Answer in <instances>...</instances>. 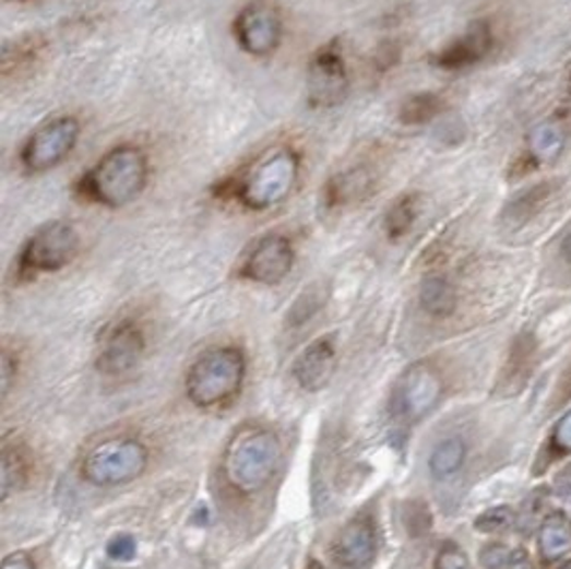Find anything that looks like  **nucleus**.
<instances>
[{
  "label": "nucleus",
  "mask_w": 571,
  "mask_h": 569,
  "mask_svg": "<svg viewBox=\"0 0 571 569\" xmlns=\"http://www.w3.org/2000/svg\"><path fill=\"white\" fill-rule=\"evenodd\" d=\"M571 140V114L568 109H557L555 114L542 118L524 138L519 155L508 167V180L519 182L535 171L555 167L566 155Z\"/></svg>",
  "instance_id": "nucleus-5"
},
{
  "label": "nucleus",
  "mask_w": 571,
  "mask_h": 569,
  "mask_svg": "<svg viewBox=\"0 0 571 569\" xmlns=\"http://www.w3.org/2000/svg\"><path fill=\"white\" fill-rule=\"evenodd\" d=\"M448 111V104L439 93H416L398 107V120L407 127H424L441 118Z\"/></svg>",
  "instance_id": "nucleus-23"
},
{
  "label": "nucleus",
  "mask_w": 571,
  "mask_h": 569,
  "mask_svg": "<svg viewBox=\"0 0 571 569\" xmlns=\"http://www.w3.org/2000/svg\"><path fill=\"white\" fill-rule=\"evenodd\" d=\"M294 259L292 242L281 234H270L247 253L240 265V276L261 285H276L292 272Z\"/></svg>",
  "instance_id": "nucleus-14"
},
{
  "label": "nucleus",
  "mask_w": 571,
  "mask_h": 569,
  "mask_svg": "<svg viewBox=\"0 0 571 569\" xmlns=\"http://www.w3.org/2000/svg\"><path fill=\"white\" fill-rule=\"evenodd\" d=\"M557 258L563 263V268L571 272V223L563 229L557 242Z\"/></svg>",
  "instance_id": "nucleus-34"
},
{
  "label": "nucleus",
  "mask_w": 571,
  "mask_h": 569,
  "mask_svg": "<svg viewBox=\"0 0 571 569\" xmlns=\"http://www.w3.org/2000/svg\"><path fill=\"white\" fill-rule=\"evenodd\" d=\"M419 206L421 204L417 193H405L396 202H392L385 214V234L390 240H401L414 229Z\"/></svg>",
  "instance_id": "nucleus-25"
},
{
  "label": "nucleus",
  "mask_w": 571,
  "mask_h": 569,
  "mask_svg": "<svg viewBox=\"0 0 571 569\" xmlns=\"http://www.w3.org/2000/svg\"><path fill=\"white\" fill-rule=\"evenodd\" d=\"M234 35L245 52L270 56L281 44V15L265 2H249L234 20Z\"/></svg>",
  "instance_id": "nucleus-12"
},
{
  "label": "nucleus",
  "mask_w": 571,
  "mask_h": 569,
  "mask_svg": "<svg viewBox=\"0 0 571 569\" xmlns=\"http://www.w3.org/2000/svg\"><path fill=\"white\" fill-rule=\"evenodd\" d=\"M568 84H570V95H571V71H570V78H568Z\"/></svg>",
  "instance_id": "nucleus-39"
},
{
  "label": "nucleus",
  "mask_w": 571,
  "mask_h": 569,
  "mask_svg": "<svg viewBox=\"0 0 571 569\" xmlns=\"http://www.w3.org/2000/svg\"><path fill=\"white\" fill-rule=\"evenodd\" d=\"M497 48V31L488 17H477L468 24L465 33L454 37L441 50L430 56L435 69L459 73L481 64Z\"/></svg>",
  "instance_id": "nucleus-11"
},
{
  "label": "nucleus",
  "mask_w": 571,
  "mask_h": 569,
  "mask_svg": "<svg viewBox=\"0 0 571 569\" xmlns=\"http://www.w3.org/2000/svg\"><path fill=\"white\" fill-rule=\"evenodd\" d=\"M537 548L544 564H557L571 550V520L561 512L544 518L537 533Z\"/></svg>",
  "instance_id": "nucleus-21"
},
{
  "label": "nucleus",
  "mask_w": 571,
  "mask_h": 569,
  "mask_svg": "<svg viewBox=\"0 0 571 569\" xmlns=\"http://www.w3.org/2000/svg\"><path fill=\"white\" fill-rule=\"evenodd\" d=\"M419 305L430 317L443 319L459 309V292L448 276L432 274L419 285Z\"/></svg>",
  "instance_id": "nucleus-22"
},
{
  "label": "nucleus",
  "mask_w": 571,
  "mask_h": 569,
  "mask_svg": "<svg viewBox=\"0 0 571 569\" xmlns=\"http://www.w3.org/2000/svg\"><path fill=\"white\" fill-rule=\"evenodd\" d=\"M465 459H467L465 441L461 437H448L432 450L428 466L432 477L445 479L461 471V466L465 465Z\"/></svg>",
  "instance_id": "nucleus-24"
},
{
  "label": "nucleus",
  "mask_w": 571,
  "mask_h": 569,
  "mask_svg": "<svg viewBox=\"0 0 571 569\" xmlns=\"http://www.w3.org/2000/svg\"><path fill=\"white\" fill-rule=\"evenodd\" d=\"M563 187H566L563 176L544 178V180L522 187L505 202V206L501 208V214H499L501 225L512 232H520V229L533 225L548 208L557 202Z\"/></svg>",
  "instance_id": "nucleus-13"
},
{
  "label": "nucleus",
  "mask_w": 571,
  "mask_h": 569,
  "mask_svg": "<svg viewBox=\"0 0 571 569\" xmlns=\"http://www.w3.org/2000/svg\"><path fill=\"white\" fill-rule=\"evenodd\" d=\"M80 120L73 116H60L39 127L22 146L20 163L31 174H41L62 163L75 149L80 138Z\"/></svg>",
  "instance_id": "nucleus-8"
},
{
  "label": "nucleus",
  "mask_w": 571,
  "mask_h": 569,
  "mask_svg": "<svg viewBox=\"0 0 571 569\" xmlns=\"http://www.w3.org/2000/svg\"><path fill=\"white\" fill-rule=\"evenodd\" d=\"M148 465V450L135 439H109L84 459L82 477L95 486H122Z\"/></svg>",
  "instance_id": "nucleus-6"
},
{
  "label": "nucleus",
  "mask_w": 571,
  "mask_h": 569,
  "mask_svg": "<svg viewBox=\"0 0 571 569\" xmlns=\"http://www.w3.org/2000/svg\"><path fill=\"white\" fill-rule=\"evenodd\" d=\"M512 553L503 544H490L481 550V566L486 569H508Z\"/></svg>",
  "instance_id": "nucleus-32"
},
{
  "label": "nucleus",
  "mask_w": 571,
  "mask_h": 569,
  "mask_svg": "<svg viewBox=\"0 0 571 569\" xmlns=\"http://www.w3.org/2000/svg\"><path fill=\"white\" fill-rule=\"evenodd\" d=\"M0 569H35V564L31 561L28 555H24V553H13V555L4 557Z\"/></svg>",
  "instance_id": "nucleus-35"
},
{
  "label": "nucleus",
  "mask_w": 571,
  "mask_h": 569,
  "mask_svg": "<svg viewBox=\"0 0 571 569\" xmlns=\"http://www.w3.org/2000/svg\"><path fill=\"white\" fill-rule=\"evenodd\" d=\"M546 459L548 461H559V459H566L571 454V410L568 414L563 415L555 430H552V437L546 446Z\"/></svg>",
  "instance_id": "nucleus-27"
},
{
  "label": "nucleus",
  "mask_w": 571,
  "mask_h": 569,
  "mask_svg": "<svg viewBox=\"0 0 571 569\" xmlns=\"http://www.w3.org/2000/svg\"><path fill=\"white\" fill-rule=\"evenodd\" d=\"M11 368H13V358H11V354L4 349L2 352V364H0V372H2V396H7V392H9V386H11V381H13V372H11Z\"/></svg>",
  "instance_id": "nucleus-36"
},
{
  "label": "nucleus",
  "mask_w": 571,
  "mask_h": 569,
  "mask_svg": "<svg viewBox=\"0 0 571 569\" xmlns=\"http://www.w3.org/2000/svg\"><path fill=\"white\" fill-rule=\"evenodd\" d=\"M80 253V234L67 221H52L39 227L24 245L17 270L22 276L58 272Z\"/></svg>",
  "instance_id": "nucleus-7"
},
{
  "label": "nucleus",
  "mask_w": 571,
  "mask_h": 569,
  "mask_svg": "<svg viewBox=\"0 0 571 569\" xmlns=\"http://www.w3.org/2000/svg\"><path fill=\"white\" fill-rule=\"evenodd\" d=\"M245 368V354L238 347L210 349L187 375V396L198 407L229 403L242 388Z\"/></svg>",
  "instance_id": "nucleus-4"
},
{
  "label": "nucleus",
  "mask_w": 571,
  "mask_h": 569,
  "mask_svg": "<svg viewBox=\"0 0 571 569\" xmlns=\"http://www.w3.org/2000/svg\"><path fill=\"white\" fill-rule=\"evenodd\" d=\"M332 561L343 569H366L377 557V533L368 518L347 522L332 542Z\"/></svg>",
  "instance_id": "nucleus-15"
},
{
  "label": "nucleus",
  "mask_w": 571,
  "mask_h": 569,
  "mask_svg": "<svg viewBox=\"0 0 571 569\" xmlns=\"http://www.w3.org/2000/svg\"><path fill=\"white\" fill-rule=\"evenodd\" d=\"M508 569H535L533 568V561L531 557L524 553V550H514L512 553V559H510V566Z\"/></svg>",
  "instance_id": "nucleus-37"
},
{
  "label": "nucleus",
  "mask_w": 571,
  "mask_h": 569,
  "mask_svg": "<svg viewBox=\"0 0 571 569\" xmlns=\"http://www.w3.org/2000/svg\"><path fill=\"white\" fill-rule=\"evenodd\" d=\"M298 174V153L292 149H274L261 156L240 180L234 182V187H223V193L236 198L249 210H267L292 195Z\"/></svg>",
  "instance_id": "nucleus-3"
},
{
  "label": "nucleus",
  "mask_w": 571,
  "mask_h": 569,
  "mask_svg": "<svg viewBox=\"0 0 571 569\" xmlns=\"http://www.w3.org/2000/svg\"><path fill=\"white\" fill-rule=\"evenodd\" d=\"M435 569H473L468 564L467 555L454 546V544H445L437 559H435Z\"/></svg>",
  "instance_id": "nucleus-30"
},
{
  "label": "nucleus",
  "mask_w": 571,
  "mask_h": 569,
  "mask_svg": "<svg viewBox=\"0 0 571 569\" xmlns=\"http://www.w3.org/2000/svg\"><path fill=\"white\" fill-rule=\"evenodd\" d=\"M107 555L114 561H131L135 557V540L127 533L111 537L107 544Z\"/></svg>",
  "instance_id": "nucleus-31"
},
{
  "label": "nucleus",
  "mask_w": 571,
  "mask_h": 569,
  "mask_svg": "<svg viewBox=\"0 0 571 569\" xmlns=\"http://www.w3.org/2000/svg\"><path fill=\"white\" fill-rule=\"evenodd\" d=\"M571 401V364L563 370V375L559 377V383L557 388L552 390V396H550V410L552 412H559L561 407H566Z\"/></svg>",
  "instance_id": "nucleus-33"
},
{
  "label": "nucleus",
  "mask_w": 571,
  "mask_h": 569,
  "mask_svg": "<svg viewBox=\"0 0 571 569\" xmlns=\"http://www.w3.org/2000/svg\"><path fill=\"white\" fill-rule=\"evenodd\" d=\"M349 71L336 42L325 44L312 54L307 71V97L312 107L328 109L347 99Z\"/></svg>",
  "instance_id": "nucleus-9"
},
{
  "label": "nucleus",
  "mask_w": 571,
  "mask_h": 569,
  "mask_svg": "<svg viewBox=\"0 0 571 569\" xmlns=\"http://www.w3.org/2000/svg\"><path fill=\"white\" fill-rule=\"evenodd\" d=\"M401 54H403V50H401V44H398V42H392V39L381 42V46L372 54V62H370L372 71H374L377 75L388 73L390 69H394V67L398 64Z\"/></svg>",
  "instance_id": "nucleus-29"
},
{
  "label": "nucleus",
  "mask_w": 571,
  "mask_h": 569,
  "mask_svg": "<svg viewBox=\"0 0 571 569\" xmlns=\"http://www.w3.org/2000/svg\"><path fill=\"white\" fill-rule=\"evenodd\" d=\"M557 569H571V559L570 561H566V564H561Z\"/></svg>",
  "instance_id": "nucleus-38"
},
{
  "label": "nucleus",
  "mask_w": 571,
  "mask_h": 569,
  "mask_svg": "<svg viewBox=\"0 0 571 569\" xmlns=\"http://www.w3.org/2000/svg\"><path fill=\"white\" fill-rule=\"evenodd\" d=\"M144 352V336L138 325L122 321L116 325L107 339L99 356V368L105 375H120L133 368Z\"/></svg>",
  "instance_id": "nucleus-16"
},
{
  "label": "nucleus",
  "mask_w": 571,
  "mask_h": 569,
  "mask_svg": "<svg viewBox=\"0 0 571 569\" xmlns=\"http://www.w3.org/2000/svg\"><path fill=\"white\" fill-rule=\"evenodd\" d=\"M148 156L144 151L122 144L88 169L78 182V195L107 208L131 204L148 185Z\"/></svg>",
  "instance_id": "nucleus-1"
},
{
  "label": "nucleus",
  "mask_w": 571,
  "mask_h": 569,
  "mask_svg": "<svg viewBox=\"0 0 571 569\" xmlns=\"http://www.w3.org/2000/svg\"><path fill=\"white\" fill-rule=\"evenodd\" d=\"M374 191V176L368 167H349L334 174L323 185V206L330 210L356 206L366 202Z\"/></svg>",
  "instance_id": "nucleus-18"
},
{
  "label": "nucleus",
  "mask_w": 571,
  "mask_h": 569,
  "mask_svg": "<svg viewBox=\"0 0 571 569\" xmlns=\"http://www.w3.org/2000/svg\"><path fill=\"white\" fill-rule=\"evenodd\" d=\"M281 463V441L272 430L247 426L238 430L223 457V473L231 488L242 495L261 490Z\"/></svg>",
  "instance_id": "nucleus-2"
},
{
  "label": "nucleus",
  "mask_w": 571,
  "mask_h": 569,
  "mask_svg": "<svg viewBox=\"0 0 571 569\" xmlns=\"http://www.w3.org/2000/svg\"><path fill=\"white\" fill-rule=\"evenodd\" d=\"M514 522V512L510 508H492L484 514H479L475 520V529L481 533H501L505 529H510Z\"/></svg>",
  "instance_id": "nucleus-28"
},
{
  "label": "nucleus",
  "mask_w": 571,
  "mask_h": 569,
  "mask_svg": "<svg viewBox=\"0 0 571 569\" xmlns=\"http://www.w3.org/2000/svg\"><path fill=\"white\" fill-rule=\"evenodd\" d=\"M443 396V377L428 363L409 366L398 379L394 403L396 412L405 422H419L430 414Z\"/></svg>",
  "instance_id": "nucleus-10"
},
{
  "label": "nucleus",
  "mask_w": 571,
  "mask_h": 569,
  "mask_svg": "<svg viewBox=\"0 0 571 569\" xmlns=\"http://www.w3.org/2000/svg\"><path fill=\"white\" fill-rule=\"evenodd\" d=\"M336 370V349L332 339H319L296 360L294 377L307 392L323 390Z\"/></svg>",
  "instance_id": "nucleus-19"
},
{
  "label": "nucleus",
  "mask_w": 571,
  "mask_h": 569,
  "mask_svg": "<svg viewBox=\"0 0 571 569\" xmlns=\"http://www.w3.org/2000/svg\"><path fill=\"white\" fill-rule=\"evenodd\" d=\"M535 352H537V343L531 332H522L514 339L495 388L499 396L512 399L528 386L531 375L535 370Z\"/></svg>",
  "instance_id": "nucleus-17"
},
{
  "label": "nucleus",
  "mask_w": 571,
  "mask_h": 569,
  "mask_svg": "<svg viewBox=\"0 0 571 569\" xmlns=\"http://www.w3.org/2000/svg\"><path fill=\"white\" fill-rule=\"evenodd\" d=\"M48 42L41 35H24L9 44L2 52V80L13 82L33 73V69L44 60Z\"/></svg>",
  "instance_id": "nucleus-20"
},
{
  "label": "nucleus",
  "mask_w": 571,
  "mask_h": 569,
  "mask_svg": "<svg viewBox=\"0 0 571 569\" xmlns=\"http://www.w3.org/2000/svg\"><path fill=\"white\" fill-rule=\"evenodd\" d=\"M26 482V466L20 459L17 452L11 448H4L2 452V466H0V488H2V499H7L13 490H17Z\"/></svg>",
  "instance_id": "nucleus-26"
}]
</instances>
